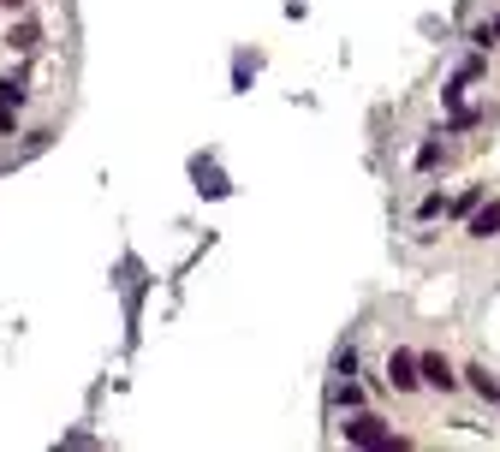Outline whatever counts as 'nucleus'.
Here are the masks:
<instances>
[{"mask_svg": "<svg viewBox=\"0 0 500 452\" xmlns=\"http://www.w3.org/2000/svg\"><path fill=\"white\" fill-rule=\"evenodd\" d=\"M495 232H500V202H488V209L476 202L471 209V239H495Z\"/></svg>", "mask_w": 500, "mask_h": 452, "instance_id": "nucleus-5", "label": "nucleus"}, {"mask_svg": "<svg viewBox=\"0 0 500 452\" xmlns=\"http://www.w3.org/2000/svg\"><path fill=\"white\" fill-rule=\"evenodd\" d=\"M197 179H203V191H209V197H227V179H221V173H203V161H197Z\"/></svg>", "mask_w": 500, "mask_h": 452, "instance_id": "nucleus-8", "label": "nucleus"}, {"mask_svg": "<svg viewBox=\"0 0 500 452\" xmlns=\"http://www.w3.org/2000/svg\"><path fill=\"white\" fill-rule=\"evenodd\" d=\"M465 381H471V393H483L488 405H500V381H495V375H488L483 363H471V369H465Z\"/></svg>", "mask_w": 500, "mask_h": 452, "instance_id": "nucleus-6", "label": "nucleus"}, {"mask_svg": "<svg viewBox=\"0 0 500 452\" xmlns=\"http://www.w3.org/2000/svg\"><path fill=\"white\" fill-rule=\"evenodd\" d=\"M36 36H42L36 18H18V24L6 30V48H13V54H36Z\"/></svg>", "mask_w": 500, "mask_h": 452, "instance_id": "nucleus-4", "label": "nucleus"}, {"mask_svg": "<svg viewBox=\"0 0 500 452\" xmlns=\"http://www.w3.org/2000/svg\"><path fill=\"white\" fill-rule=\"evenodd\" d=\"M345 440H352V447H405L400 435H393V428L382 423V417H370V410H357V417H345Z\"/></svg>", "mask_w": 500, "mask_h": 452, "instance_id": "nucleus-1", "label": "nucleus"}, {"mask_svg": "<svg viewBox=\"0 0 500 452\" xmlns=\"http://www.w3.org/2000/svg\"><path fill=\"white\" fill-rule=\"evenodd\" d=\"M0 108H24V78H0Z\"/></svg>", "mask_w": 500, "mask_h": 452, "instance_id": "nucleus-7", "label": "nucleus"}, {"mask_svg": "<svg viewBox=\"0 0 500 452\" xmlns=\"http://www.w3.org/2000/svg\"><path fill=\"white\" fill-rule=\"evenodd\" d=\"M476 202H483V191H476V184H471V191H465V197H453V214H471Z\"/></svg>", "mask_w": 500, "mask_h": 452, "instance_id": "nucleus-11", "label": "nucleus"}, {"mask_svg": "<svg viewBox=\"0 0 500 452\" xmlns=\"http://www.w3.org/2000/svg\"><path fill=\"white\" fill-rule=\"evenodd\" d=\"M476 78H483V60H465V66L453 71V84H458V89H465V84H476Z\"/></svg>", "mask_w": 500, "mask_h": 452, "instance_id": "nucleus-10", "label": "nucleus"}, {"mask_svg": "<svg viewBox=\"0 0 500 452\" xmlns=\"http://www.w3.org/2000/svg\"><path fill=\"white\" fill-rule=\"evenodd\" d=\"M417 369H423V381H429V387H441V393H453V387H458V369L447 363L441 352H417Z\"/></svg>", "mask_w": 500, "mask_h": 452, "instance_id": "nucleus-3", "label": "nucleus"}, {"mask_svg": "<svg viewBox=\"0 0 500 452\" xmlns=\"http://www.w3.org/2000/svg\"><path fill=\"white\" fill-rule=\"evenodd\" d=\"M387 381L400 387V393H417V387H423V369H417V352H405V345H400V352L387 357Z\"/></svg>", "mask_w": 500, "mask_h": 452, "instance_id": "nucleus-2", "label": "nucleus"}, {"mask_svg": "<svg viewBox=\"0 0 500 452\" xmlns=\"http://www.w3.org/2000/svg\"><path fill=\"white\" fill-rule=\"evenodd\" d=\"M417 214H423V221H435V214H447V202H441V197H423V202H417Z\"/></svg>", "mask_w": 500, "mask_h": 452, "instance_id": "nucleus-12", "label": "nucleus"}, {"mask_svg": "<svg viewBox=\"0 0 500 452\" xmlns=\"http://www.w3.org/2000/svg\"><path fill=\"white\" fill-rule=\"evenodd\" d=\"M0 6H6V13H18V6H24V0H0Z\"/></svg>", "mask_w": 500, "mask_h": 452, "instance_id": "nucleus-13", "label": "nucleus"}, {"mask_svg": "<svg viewBox=\"0 0 500 452\" xmlns=\"http://www.w3.org/2000/svg\"><path fill=\"white\" fill-rule=\"evenodd\" d=\"M340 405H345V410H357V405H363V387H357L352 375H345V381H340Z\"/></svg>", "mask_w": 500, "mask_h": 452, "instance_id": "nucleus-9", "label": "nucleus"}, {"mask_svg": "<svg viewBox=\"0 0 500 452\" xmlns=\"http://www.w3.org/2000/svg\"><path fill=\"white\" fill-rule=\"evenodd\" d=\"M495 42H500V18H495Z\"/></svg>", "mask_w": 500, "mask_h": 452, "instance_id": "nucleus-14", "label": "nucleus"}]
</instances>
